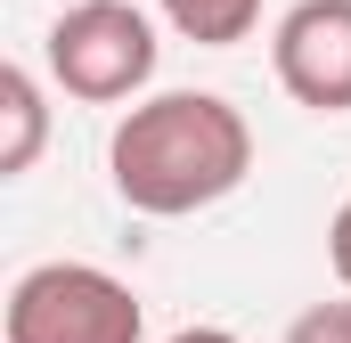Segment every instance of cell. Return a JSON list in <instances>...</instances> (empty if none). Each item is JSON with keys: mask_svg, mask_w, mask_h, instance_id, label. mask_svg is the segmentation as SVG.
<instances>
[{"mask_svg": "<svg viewBox=\"0 0 351 343\" xmlns=\"http://www.w3.org/2000/svg\"><path fill=\"white\" fill-rule=\"evenodd\" d=\"M106 172L114 196L147 221H180L221 204L229 188H245L254 172V131L221 90H156L139 98L114 139H106Z\"/></svg>", "mask_w": 351, "mask_h": 343, "instance_id": "obj_1", "label": "cell"}, {"mask_svg": "<svg viewBox=\"0 0 351 343\" xmlns=\"http://www.w3.org/2000/svg\"><path fill=\"white\" fill-rule=\"evenodd\" d=\"M49 82L82 106H123L156 82V25L131 0H74L49 25Z\"/></svg>", "mask_w": 351, "mask_h": 343, "instance_id": "obj_2", "label": "cell"}, {"mask_svg": "<svg viewBox=\"0 0 351 343\" xmlns=\"http://www.w3.org/2000/svg\"><path fill=\"white\" fill-rule=\"evenodd\" d=\"M139 294L98 261H41L8 286V343H139Z\"/></svg>", "mask_w": 351, "mask_h": 343, "instance_id": "obj_3", "label": "cell"}, {"mask_svg": "<svg viewBox=\"0 0 351 343\" xmlns=\"http://www.w3.org/2000/svg\"><path fill=\"white\" fill-rule=\"evenodd\" d=\"M278 90L311 115H351V0H294L269 33Z\"/></svg>", "mask_w": 351, "mask_h": 343, "instance_id": "obj_4", "label": "cell"}, {"mask_svg": "<svg viewBox=\"0 0 351 343\" xmlns=\"http://www.w3.org/2000/svg\"><path fill=\"white\" fill-rule=\"evenodd\" d=\"M0 115H8V147H0V172L16 180V172H33L41 139H49V106H41V82H33L25 66H8V74H0Z\"/></svg>", "mask_w": 351, "mask_h": 343, "instance_id": "obj_5", "label": "cell"}, {"mask_svg": "<svg viewBox=\"0 0 351 343\" xmlns=\"http://www.w3.org/2000/svg\"><path fill=\"white\" fill-rule=\"evenodd\" d=\"M156 8H164V25H172L180 41H196V49H229V41H245L262 25V0H156Z\"/></svg>", "mask_w": 351, "mask_h": 343, "instance_id": "obj_6", "label": "cell"}, {"mask_svg": "<svg viewBox=\"0 0 351 343\" xmlns=\"http://www.w3.org/2000/svg\"><path fill=\"white\" fill-rule=\"evenodd\" d=\"M286 343H351V286H343V303H311L286 327Z\"/></svg>", "mask_w": 351, "mask_h": 343, "instance_id": "obj_7", "label": "cell"}, {"mask_svg": "<svg viewBox=\"0 0 351 343\" xmlns=\"http://www.w3.org/2000/svg\"><path fill=\"white\" fill-rule=\"evenodd\" d=\"M327 261H335V278L351 286V196L335 204V221H327Z\"/></svg>", "mask_w": 351, "mask_h": 343, "instance_id": "obj_8", "label": "cell"}, {"mask_svg": "<svg viewBox=\"0 0 351 343\" xmlns=\"http://www.w3.org/2000/svg\"><path fill=\"white\" fill-rule=\"evenodd\" d=\"M172 343H237V335H229V327H180Z\"/></svg>", "mask_w": 351, "mask_h": 343, "instance_id": "obj_9", "label": "cell"}]
</instances>
